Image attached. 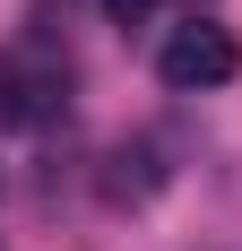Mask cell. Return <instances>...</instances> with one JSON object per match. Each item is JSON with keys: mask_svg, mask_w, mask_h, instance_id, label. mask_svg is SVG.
<instances>
[{"mask_svg": "<svg viewBox=\"0 0 242 251\" xmlns=\"http://www.w3.org/2000/svg\"><path fill=\"white\" fill-rule=\"evenodd\" d=\"M156 70H165V87L199 96V87H225V78L242 70V44L225 35V26H173L165 52H156Z\"/></svg>", "mask_w": 242, "mask_h": 251, "instance_id": "obj_1", "label": "cell"}, {"mask_svg": "<svg viewBox=\"0 0 242 251\" xmlns=\"http://www.w3.org/2000/svg\"><path fill=\"white\" fill-rule=\"evenodd\" d=\"M70 104V70L61 61H35V52H9L0 61V122L9 130H35Z\"/></svg>", "mask_w": 242, "mask_h": 251, "instance_id": "obj_2", "label": "cell"}, {"mask_svg": "<svg viewBox=\"0 0 242 251\" xmlns=\"http://www.w3.org/2000/svg\"><path fill=\"white\" fill-rule=\"evenodd\" d=\"M147 9H156V0H104V18H113V26H139Z\"/></svg>", "mask_w": 242, "mask_h": 251, "instance_id": "obj_3", "label": "cell"}]
</instances>
